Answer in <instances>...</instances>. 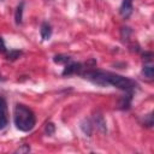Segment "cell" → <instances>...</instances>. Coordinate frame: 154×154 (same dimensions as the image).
<instances>
[{
	"label": "cell",
	"instance_id": "1",
	"mask_svg": "<svg viewBox=\"0 0 154 154\" xmlns=\"http://www.w3.org/2000/svg\"><path fill=\"white\" fill-rule=\"evenodd\" d=\"M13 122L18 130L28 132L35 126L36 118L34 112L29 107L22 103H17L13 109Z\"/></svg>",
	"mask_w": 154,
	"mask_h": 154
},
{
	"label": "cell",
	"instance_id": "2",
	"mask_svg": "<svg viewBox=\"0 0 154 154\" xmlns=\"http://www.w3.org/2000/svg\"><path fill=\"white\" fill-rule=\"evenodd\" d=\"M106 81H107V85H113V87L122 89L124 91H131L132 93L134 89L137 88V83L134 79L117 75V73H112V72H107Z\"/></svg>",
	"mask_w": 154,
	"mask_h": 154
},
{
	"label": "cell",
	"instance_id": "3",
	"mask_svg": "<svg viewBox=\"0 0 154 154\" xmlns=\"http://www.w3.org/2000/svg\"><path fill=\"white\" fill-rule=\"evenodd\" d=\"M106 75H107V71H102V70H88L87 72L83 73V77L85 79L90 81L94 84L105 87V85H107Z\"/></svg>",
	"mask_w": 154,
	"mask_h": 154
},
{
	"label": "cell",
	"instance_id": "4",
	"mask_svg": "<svg viewBox=\"0 0 154 154\" xmlns=\"http://www.w3.org/2000/svg\"><path fill=\"white\" fill-rule=\"evenodd\" d=\"M132 10H134V7H132V0H123L122 1V5L119 7V13H120V16L124 19H126V18H129L131 16Z\"/></svg>",
	"mask_w": 154,
	"mask_h": 154
},
{
	"label": "cell",
	"instance_id": "5",
	"mask_svg": "<svg viewBox=\"0 0 154 154\" xmlns=\"http://www.w3.org/2000/svg\"><path fill=\"white\" fill-rule=\"evenodd\" d=\"M82 70V64L81 63H70L66 64L64 70H63V76H70L73 73H79Z\"/></svg>",
	"mask_w": 154,
	"mask_h": 154
},
{
	"label": "cell",
	"instance_id": "6",
	"mask_svg": "<svg viewBox=\"0 0 154 154\" xmlns=\"http://www.w3.org/2000/svg\"><path fill=\"white\" fill-rule=\"evenodd\" d=\"M131 100H132V93L128 91L126 95L120 96L119 102H118V108H120V109H129L130 105H131Z\"/></svg>",
	"mask_w": 154,
	"mask_h": 154
},
{
	"label": "cell",
	"instance_id": "7",
	"mask_svg": "<svg viewBox=\"0 0 154 154\" xmlns=\"http://www.w3.org/2000/svg\"><path fill=\"white\" fill-rule=\"evenodd\" d=\"M93 120H94V123H95V125H96V128L101 131V132H106L107 131V126H106V122H105V119H103V117H102V114H100V113H96V114H94L93 116Z\"/></svg>",
	"mask_w": 154,
	"mask_h": 154
},
{
	"label": "cell",
	"instance_id": "8",
	"mask_svg": "<svg viewBox=\"0 0 154 154\" xmlns=\"http://www.w3.org/2000/svg\"><path fill=\"white\" fill-rule=\"evenodd\" d=\"M40 34H41V37L42 40H49L51 36H52V26L49 23L47 22H43L41 24V28H40Z\"/></svg>",
	"mask_w": 154,
	"mask_h": 154
},
{
	"label": "cell",
	"instance_id": "9",
	"mask_svg": "<svg viewBox=\"0 0 154 154\" xmlns=\"http://www.w3.org/2000/svg\"><path fill=\"white\" fill-rule=\"evenodd\" d=\"M23 8H24V1H20L14 11V22L16 24H20L23 19Z\"/></svg>",
	"mask_w": 154,
	"mask_h": 154
},
{
	"label": "cell",
	"instance_id": "10",
	"mask_svg": "<svg viewBox=\"0 0 154 154\" xmlns=\"http://www.w3.org/2000/svg\"><path fill=\"white\" fill-rule=\"evenodd\" d=\"M79 126H81V130H82L87 136H91V134H93V125H91L90 120H88V119L82 120Z\"/></svg>",
	"mask_w": 154,
	"mask_h": 154
},
{
	"label": "cell",
	"instance_id": "11",
	"mask_svg": "<svg viewBox=\"0 0 154 154\" xmlns=\"http://www.w3.org/2000/svg\"><path fill=\"white\" fill-rule=\"evenodd\" d=\"M70 60H71V57L66 55V54H57L53 57V61L55 64H65L66 65Z\"/></svg>",
	"mask_w": 154,
	"mask_h": 154
},
{
	"label": "cell",
	"instance_id": "12",
	"mask_svg": "<svg viewBox=\"0 0 154 154\" xmlns=\"http://www.w3.org/2000/svg\"><path fill=\"white\" fill-rule=\"evenodd\" d=\"M132 30L129 28V26H122L120 28V37H122V41H128L130 38V35H131Z\"/></svg>",
	"mask_w": 154,
	"mask_h": 154
},
{
	"label": "cell",
	"instance_id": "13",
	"mask_svg": "<svg viewBox=\"0 0 154 154\" xmlns=\"http://www.w3.org/2000/svg\"><path fill=\"white\" fill-rule=\"evenodd\" d=\"M142 75H143L144 77L152 79L153 76H154V69H153V66H150V65L143 66V69H142Z\"/></svg>",
	"mask_w": 154,
	"mask_h": 154
},
{
	"label": "cell",
	"instance_id": "14",
	"mask_svg": "<svg viewBox=\"0 0 154 154\" xmlns=\"http://www.w3.org/2000/svg\"><path fill=\"white\" fill-rule=\"evenodd\" d=\"M54 131H55L54 124H53V123H47L46 126H45V134H46L47 136H52V135L54 134Z\"/></svg>",
	"mask_w": 154,
	"mask_h": 154
},
{
	"label": "cell",
	"instance_id": "15",
	"mask_svg": "<svg viewBox=\"0 0 154 154\" xmlns=\"http://www.w3.org/2000/svg\"><path fill=\"white\" fill-rule=\"evenodd\" d=\"M20 54H22L20 51H10V52L7 53V59H8V60H16L17 58L20 57Z\"/></svg>",
	"mask_w": 154,
	"mask_h": 154
},
{
	"label": "cell",
	"instance_id": "16",
	"mask_svg": "<svg viewBox=\"0 0 154 154\" xmlns=\"http://www.w3.org/2000/svg\"><path fill=\"white\" fill-rule=\"evenodd\" d=\"M143 124L148 128H150L153 125V114L149 113L148 116H144V120H143Z\"/></svg>",
	"mask_w": 154,
	"mask_h": 154
},
{
	"label": "cell",
	"instance_id": "17",
	"mask_svg": "<svg viewBox=\"0 0 154 154\" xmlns=\"http://www.w3.org/2000/svg\"><path fill=\"white\" fill-rule=\"evenodd\" d=\"M6 101H5V99L2 97V96H0V113H4L5 114V112H6Z\"/></svg>",
	"mask_w": 154,
	"mask_h": 154
},
{
	"label": "cell",
	"instance_id": "18",
	"mask_svg": "<svg viewBox=\"0 0 154 154\" xmlns=\"http://www.w3.org/2000/svg\"><path fill=\"white\" fill-rule=\"evenodd\" d=\"M6 124H7V119H6L5 114L4 113H0V130L4 129L6 126Z\"/></svg>",
	"mask_w": 154,
	"mask_h": 154
},
{
	"label": "cell",
	"instance_id": "19",
	"mask_svg": "<svg viewBox=\"0 0 154 154\" xmlns=\"http://www.w3.org/2000/svg\"><path fill=\"white\" fill-rule=\"evenodd\" d=\"M152 58H153V53H152V52H146V53L143 54V61H144V63L152 61Z\"/></svg>",
	"mask_w": 154,
	"mask_h": 154
},
{
	"label": "cell",
	"instance_id": "20",
	"mask_svg": "<svg viewBox=\"0 0 154 154\" xmlns=\"http://www.w3.org/2000/svg\"><path fill=\"white\" fill-rule=\"evenodd\" d=\"M0 52H2V53L6 52V45H5V41L2 37H0Z\"/></svg>",
	"mask_w": 154,
	"mask_h": 154
}]
</instances>
